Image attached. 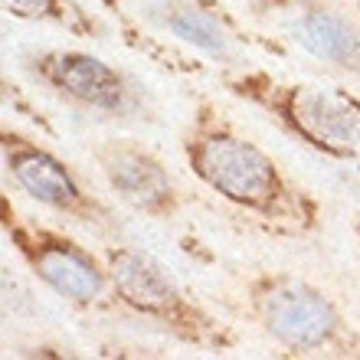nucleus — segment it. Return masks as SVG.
<instances>
[{"mask_svg":"<svg viewBox=\"0 0 360 360\" xmlns=\"http://www.w3.org/2000/svg\"><path fill=\"white\" fill-rule=\"evenodd\" d=\"M0 161L7 177L17 184L30 200L46 207L56 217H66L89 229H112L115 207L102 200L86 180L72 171V164L63 161L56 151H49L33 134L4 124L0 131Z\"/></svg>","mask_w":360,"mask_h":360,"instance_id":"6","label":"nucleus"},{"mask_svg":"<svg viewBox=\"0 0 360 360\" xmlns=\"http://www.w3.org/2000/svg\"><path fill=\"white\" fill-rule=\"evenodd\" d=\"M0 4L10 17L27 20V23H49L79 39H98L105 33L102 23L76 0H0Z\"/></svg>","mask_w":360,"mask_h":360,"instance_id":"11","label":"nucleus"},{"mask_svg":"<svg viewBox=\"0 0 360 360\" xmlns=\"http://www.w3.org/2000/svg\"><path fill=\"white\" fill-rule=\"evenodd\" d=\"M180 154L203 187L275 236L304 239L321 229L318 197L295 184L282 164L239 131L210 98H200L190 115L180 134Z\"/></svg>","mask_w":360,"mask_h":360,"instance_id":"1","label":"nucleus"},{"mask_svg":"<svg viewBox=\"0 0 360 360\" xmlns=\"http://www.w3.org/2000/svg\"><path fill=\"white\" fill-rule=\"evenodd\" d=\"M0 229L13 246V252L23 259V266L63 302L89 308V311L118 304L112 272H108L102 252H92L79 239L49 226L43 219L23 217L20 210L10 207V200H4Z\"/></svg>","mask_w":360,"mask_h":360,"instance_id":"5","label":"nucleus"},{"mask_svg":"<svg viewBox=\"0 0 360 360\" xmlns=\"http://www.w3.org/2000/svg\"><path fill=\"white\" fill-rule=\"evenodd\" d=\"M219 82L233 98L266 112L298 144L360 171V95L351 89L285 79L246 63L229 66Z\"/></svg>","mask_w":360,"mask_h":360,"instance_id":"2","label":"nucleus"},{"mask_svg":"<svg viewBox=\"0 0 360 360\" xmlns=\"http://www.w3.org/2000/svg\"><path fill=\"white\" fill-rule=\"evenodd\" d=\"M354 246H357V256H360V217H357V223H354Z\"/></svg>","mask_w":360,"mask_h":360,"instance_id":"12","label":"nucleus"},{"mask_svg":"<svg viewBox=\"0 0 360 360\" xmlns=\"http://www.w3.org/2000/svg\"><path fill=\"white\" fill-rule=\"evenodd\" d=\"M102 256L108 262L122 308H128L144 321H154L174 341L197 347V351L226 354L239 347L243 338L236 328L210 311L197 295H190L151 252L115 243L102 249Z\"/></svg>","mask_w":360,"mask_h":360,"instance_id":"4","label":"nucleus"},{"mask_svg":"<svg viewBox=\"0 0 360 360\" xmlns=\"http://www.w3.org/2000/svg\"><path fill=\"white\" fill-rule=\"evenodd\" d=\"M92 161L118 203L158 223H171L187 207V193L167 164L134 138H105L92 144Z\"/></svg>","mask_w":360,"mask_h":360,"instance_id":"8","label":"nucleus"},{"mask_svg":"<svg viewBox=\"0 0 360 360\" xmlns=\"http://www.w3.org/2000/svg\"><path fill=\"white\" fill-rule=\"evenodd\" d=\"M243 311L288 357L360 360V328L318 285L292 272H262L243 282Z\"/></svg>","mask_w":360,"mask_h":360,"instance_id":"3","label":"nucleus"},{"mask_svg":"<svg viewBox=\"0 0 360 360\" xmlns=\"http://www.w3.org/2000/svg\"><path fill=\"white\" fill-rule=\"evenodd\" d=\"M151 17L174 39L193 46L203 56L217 59V63H229V66L243 63L239 59V33L229 27V20L223 13H217V7H210L203 0H158Z\"/></svg>","mask_w":360,"mask_h":360,"instance_id":"10","label":"nucleus"},{"mask_svg":"<svg viewBox=\"0 0 360 360\" xmlns=\"http://www.w3.org/2000/svg\"><path fill=\"white\" fill-rule=\"evenodd\" d=\"M33 82L72 108L108 118H134L144 112V92L122 69L82 49H37L23 59Z\"/></svg>","mask_w":360,"mask_h":360,"instance_id":"7","label":"nucleus"},{"mask_svg":"<svg viewBox=\"0 0 360 360\" xmlns=\"http://www.w3.org/2000/svg\"><path fill=\"white\" fill-rule=\"evenodd\" d=\"M285 37L308 56L360 76V23L331 0H278Z\"/></svg>","mask_w":360,"mask_h":360,"instance_id":"9","label":"nucleus"}]
</instances>
